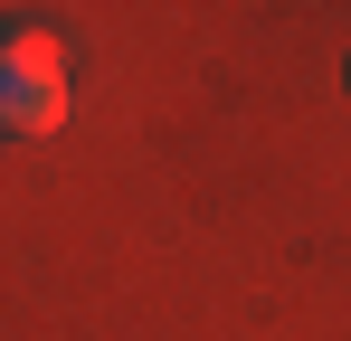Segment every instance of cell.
<instances>
[{"label":"cell","instance_id":"obj_2","mask_svg":"<svg viewBox=\"0 0 351 341\" xmlns=\"http://www.w3.org/2000/svg\"><path fill=\"white\" fill-rule=\"evenodd\" d=\"M342 76H351V66H342Z\"/></svg>","mask_w":351,"mask_h":341},{"label":"cell","instance_id":"obj_1","mask_svg":"<svg viewBox=\"0 0 351 341\" xmlns=\"http://www.w3.org/2000/svg\"><path fill=\"white\" fill-rule=\"evenodd\" d=\"M66 123V48L48 29H0V133L38 142Z\"/></svg>","mask_w":351,"mask_h":341}]
</instances>
